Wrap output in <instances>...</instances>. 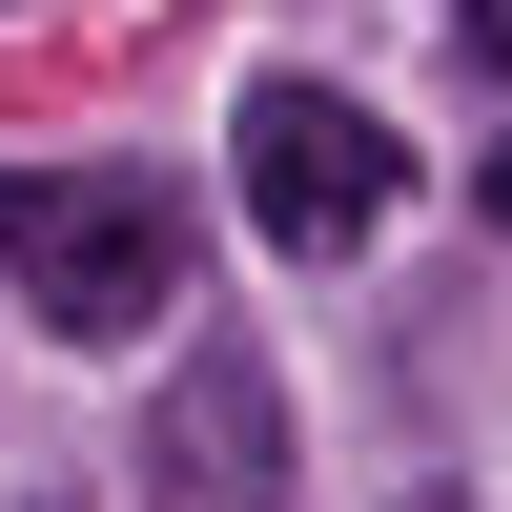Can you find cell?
Here are the masks:
<instances>
[{"label": "cell", "mask_w": 512, "mask_h": 512, "mask_svg": "<svg viewBox=\"0 0 512 512\" xmlns=\"http://www.w3.org/2000/svg\"><path fill=\"white\" fill-rule=\"evenodd\" d=\"M0 267H21V308L82 328V349H144V328L185 308V226H164L144 164H0Z\"/></svg>", "instance_id": "1"}, {"label": "cell", "mask_w": 512, "mask_h": 512, "mask_svg": "<svg viewBox=\"0 0 512 512\" xmlns=\"http://www.w3.org/2000/svg\"><path fill=\"white\" fill-rule=\"evenodd\" d=\"M226 144H246V226H267L287 267H349V246L410 205V144L349 103V82H246Z\"/></svg>", "instance_id": "2"}, {"label": "cell", "mask_w": 512, "mask_h": 512, "mask_svg": "<svg viewBox=\"0 0 512 512\" xmlns=\"http://www.w3.org/2000/svg\"><path fill=\"white\" fill-rule=\"evenodd\" d=\"M144 472H185V512H287V410H267V369H246V349H185Z\"/></svg>", "instance_id": "3"}, {"label": "cell", "mask_w": 512, "mask_h": 512, "mask_svg": "<svg viewBox=\"0 0 512 512\" xmlns=\"http://www.w3.org/2000/svg\"><path fill=\"white\" fill-rule=\"evenodd\" d=\"M472 62H492V82H512V0H472Z\"/></svg>", "instance_id": "4"}, {"label": "cell", "mask_w": 512, "mask_h": 512, "mask_svg": "<svg viewBox=\"0 0 512 512\" xmlns=\"http://www.w3.org/2000/svg\"><path fill=\"white\" fill-rule=\"evenodd\" d=\"M492 205H512V144H492Z\"/></svg>", "instance_id": "5"}]
</instances>
